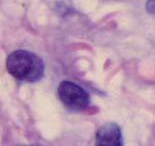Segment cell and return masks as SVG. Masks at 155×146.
<instances>
[{
  "label": "cell",
  "instance_id": "6da1fadb",
  "mask_svg": "<svg viewBox=\"0 0 155 146\" xmlns=\"http://www.w3.org/2000/svg\"><path fill=\"white\" fill-rule=\"evenodd\" d=\"M6 67L13 77L21 81L36 82L40 80L44 74L42 59L26 50H16L9 54Z\"/></svg>",
  "mask_w": 155,
  "mask_h": 146
},
{
  "label": "cell",
  "instance_id": "7a4b0ae2",
  "mask_svg": "<svg viewBox=\"0 0 155 146\" xmlns=\"http://www.w3.org/2000/svg\"><path fill=\"white\" fill-rule=\"evenodd\" d=\"M58 96L70 110H84L89 105V95L81 86L71 81H62L58 86Z\"/></svg>",
  "mask_w": 155,
  "mask_h": 146
},
{
  "label": "cell",
  "instance_id": "3957f363",
  "mask_svg": "<svg viewBox=\"0 0 155 146\" xmlns=\"http://www.w3.org/2000/svg\"><path fill=\"white\" fill-rule=\"evenodd\" d=\"M96 145L120 146L122 145L121 129L116 123L107 122L100 126L96 132Z\"/></svg>",
  "mask_w": 155,
  "mask_h": 146
},
{
  "label": "cell",
  "instance_id": "277c9868",
  "mask_svg": "<svg viewBox=\"0 0 155 146\" xmlns=\"http://www.w3.org/2000/svg\"><path fill=\"white\" fill-rule=\"evenodd\" d=\"M146 10L151 15L155 16V0H148L146 2Z\"/></svg>",
  "mask_w": 155,
  "mask_h": 146
}]
</instances>
